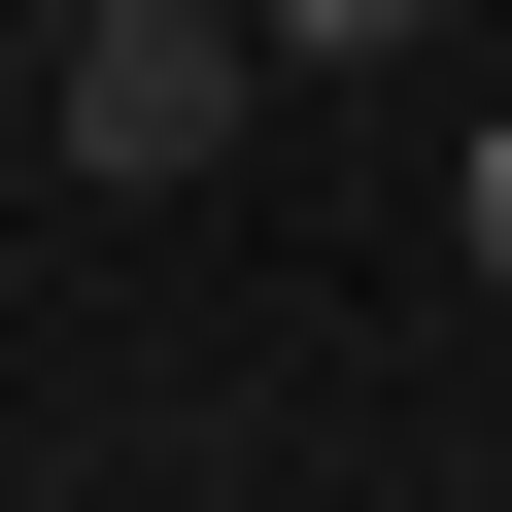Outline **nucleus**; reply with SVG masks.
I'll list each match as a JSON object with an SVG mask.
<instances>
[{"label": "nucleus", "mask_w": 512, "mask_h": 512, "mask_svg": "<svg viewBox=\"0 0 512 512\" xmlns=\"http://www.w3.org/2000/svg\"><path fill=\"white\" fill-rule=\"evenodd\" d=\"M478 274H512V103H478Z\"/></svg>", "instance_id": "nucleus-3"}, {"label": "nucleus", "mask_w": 512, "mask_h": 512, "mask_svg": "<svg viewBox=\"0 0 512 512\" xmlns=\"http://www.w3.org/2000/svg\"><path fill=\"white\" fill-rule=\"evenodd\" d=\"M478 35H512V0H478Z\"/></svg>", "instance_id": "nucleus-4"}, {"label": "nucleus", "mask_w": 512, "mask_h": 512, "mask_svg": "<svg viewBox=\"0 0 512 512\" xmlns=\"http://www.w3.org/2000/svg\"><path fill=\"white\" fill-rule=\"evenodd\" d=\"M35 69H69V171H205L239 103H274L239 0H35Z\"/></svg>", "instance_id": "nucleus-1"}, {"label": "nucleus", "mask_w": 512, "mask_h": 512, "mask_svg": "<svg viewBox=\"0 0 512 512\" xmlns=\"http://www.w3.org/2000/svg\"><path fill=\"white\" fill-rule=\"evenodd\" d=\"M274 69H410V35H478V0H239Z\"/></svg>", "instance_id": "nucleus-2"}]
</instances>
